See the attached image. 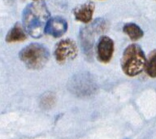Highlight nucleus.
I'll return each instance as SVG.
<instances>
[{
	"mask_svg": "<svg viewBox=\"0 0 156 139\" xmlns=\"http://www.w3.org/2000/svg\"><path fill=\"white\" fill-rule=\"evenodd\" d=\"M146 65V56L141 46L132 44L124 50L121 58V68L126 75L129 77L139 75Z\"/></svg>",
	"mask_w": 156,
	"mask_h": 139,
	"instance_id": "nucleus-2",
	"label": "nucleus"
},
{
	"mask_svg": "<svg viewBox=\"0 0 156 139\" xmlns=\"http://www.w3.org/2000/svg\"><path fill=\"white\" fill-rule=\"evenodd\" d=\"M146 71L149 77L156 78V50L151 52L148 60L146 61Z\"/></svg>",
	"mask_w": 156,
	"mask_h": 139,
	"instance_id": "nucleus-12",
	"label": "nucleus"
},
{
	"mask_svg": "<svg viewBox=\"0 0 156 139\" xmlns=\"http://www.w3.org/2000/svg\"><path fill=\"white\" fill-rule=\"evenodd\" d=\"M55 102V95L51 92L45 93L40 99V105L45 109H49L53 107Z\"/></svg>",
	"mask_w": 156,
	"mask_h": 139,
	"instance_id": "nucleus-13",
	"label": "nucleus"
},
{
	"mask_svg": "<svg viewBox=\"0 0 156 139\" xmlns=\"http://www.w3.org/2000/svg\"><path fill=\"white\" fill-rule=\"evenodd\" d=\"M22 27L20 23H16L12 29H10L6 36V41L12 43V42H20L24 41L27 39V34L25 29Z\"/></svg>",
	"mask_w": 156,
	"mask_h": 139,
	"instance_id": "nucleus-10",
	"label": "nucleus"
},
{
	"mask_svg": "<svg viewBox=\"0 0 156 139\" xmlns=\"http://www.w3.org/2000/svg\"><path fill=\"white\" fill-rule=\"evenodd\" d=\"M67 20L63 17L55 16L48 20L45 27V33L54 37H60L67 32Z\"/></svg>",
	"mask_w": 156,
	"mask_h": 139,
	"instance_id": "nucleus-8",
	"label": "nucleus"
},
{
	"mask_svg": "<svg viewBox=\"0 0 156 139\" xmlns=\"http://www.w3.org/2000/svg\"><path fill=\"white\" fill-rule=\"evenodd\" d=\"M50 12L43 1H36L24 8L22 21L25 31L34 38L41 37L50 19Z\"/></svg>",
	"mask_w": 156,
	"mask_h": 139,
	"instance_id": "nucleus-1",
	"label": "nucleus"
},
{
	"mask_svg": "<svg viewBox=\"0 0 156 139\" xmlns=\"http://www.w3.org/2000/svg\"><path fill=\"white\" fill-rule=\"evenodd\" d=\"M114 41L107 36L100 37L96 46L98 59L102 63H107L111 61L114 53Z\"/></svg>",
	"mask_w": 156,
	"mask_h": 139,
	"instance_id": "nucleus-7",
	"label": "nucleus"
},
{
	"mask_svg": "<svg viewBox=\"0 0 156 139\" xmlns=\"http://www.w3.org/2000/svg\"><path fill=\"white\" fill-rule=\"evenodd\" d=\"M107 24L103 19H97L92 24L81 29L80 32V40L83 51L87 56L93 54V46L94 43L95 36L106 31Z\"/></svg>",
	"mask_w": 156,
	"mask_h": 139,
	"instance_id": "nucleus-5",
	"label": "nucleus"
},
{
	"mask_svg": "<svg viewBox=\"0 0 156 139\" xmlns=\"http://www.w3.org/2000/svg\"><path fill=\"white\" fill-rule=\"evenodd\" d=\"M68 89L75 96L85 98L94 94L98 90V85L91 74L82 72L70 78L68 82Z\"/></svg>",
	"mask_w": 156,
	"mask_h": 139,
	"instance_id": "nucleus-4",
	"label": "nucleus"
},
{
	"mask_svg": "<svg viewBox=\"0 0 156 139\" xmlns=\"http://www.w3.org/2000/svg\"><path fill=\"white\" fill-rule=\"evenodd\" d=\"M77 53V46L72 39H63L58 41L54 51L55 59L58 63H64L73 60L76 57Z\"/></svg>",
	"mask_w": 156,
	"mask_h": 139,
	"instance_id": "nucleus-6",
	"label": "nucleus"
},
{
	"mask_svg": "<svg viewBox=\"0 0 156 139\" xmlns=\"http://www.w3.org/2000/svg\"><path fill=\"white\" fill-rule=\"evenodd\" d=\"M155 1H156V0H155Z\"/></svg>",
	"mask_w": 156,
	"mask_h": 139,
	"instance_id": "nucleus-14",
	"label": "nucleus"
},
{
	"mask_svg": "<svg viewBox=\"0 0 156 139\" xmlns=\"http://www.w3.org/2000/svg\"><path fill=\"white\" fill-rule=\"evenodd\" d=\"M123 31L125 34L129 37V38L133 41H137L141 38L144 35L142 29L134 23H127L123 27Z\"/></svg>",
	"mask_w": 156,
	"mask_h": 139,
	"instance_id": "nucleus-11",
	"label": "nucleus"
},
{
	"mask_svg": "<svg viewBox=\"0 0 156 139\" xmlns=\"http://www.w3.org/2000/svg\"><path fill=\"white\" fill-rule=\"evenodd\" d=\"M20 59L27 68L38 70L46 65L50 59V53L46 46L39 43H31L22 49L19 53Z\"/></svg>",
	"mask_w": 156,
	"mask_h": 139,
	"instance_id": "nucleus-3",
	"label": "nucleus"
},
{
	"mask_svg": "<svg viewBox=\"0 0 156 139\" xmlns=\"http://www.w3.org/2000/svg\"><path fill=\"white\" fill-rule=\"evenodd\" d=\"M94 8L95 6L94 2H85L74 8L73 15L76 20L87 24V23H90L92 20Z\"/></svg>",
	"mask_w": 156,
	"mask_h": 139,
	"instance_id": "nucleus-9",
	"label": "nucleus"
}]
</instances>
